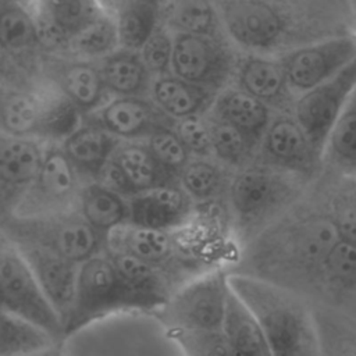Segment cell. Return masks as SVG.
I'll list each match as a JSON object with an SVG mask.
<instances>
[{
  "mask_svg": "<svg viewBox=\"0 0 356 356\" xmlns=\"http://www.w3.org/2000/svg\"><path fill=\"white\" fill-rule=\"evenodd\" d=\"M106 249L120 250L167 270L174 263L177 246L171 231L127 222L106 236Z\"/></svg>",
  "mask_w": 356,
  "mask_h": 356,
  "instance_id": "25",
  "label": "cell"
},
{
  "mask_svg": "<svg viewBox=\"0 0 356 356\" xmlns=\"http://www.w3.org/2000/svg\"><path fill=\"white\" fill-rule=\"evenodd\" d=\"M224 331L241 356H273L260 323L232 288L227 302Z\"/></svg>",
  "mask_w": 356,
  "mask_h": 356,
  "instance_id": "31",
  "label": "cell"
},
{
  "mask_svg": "<svg viewBox=\"0 0 356 356\" xmlns=\"http://www.w3.org/2000/svg\"><path fill=\"white\" fill-rule=\"evenodd\" d=\"M43 140L1 134L0 140V203L1 216L15 213L32 186L44 159Z\"/></svg>",
  "mask_w": 356,
  "mask_h": 356,
  "instance_id": "14",
  "label": "cell"
},
{
  "mask_svg": "<svg viewBox=\"0 0 356 356\" xmlns=\"http://www.w3.org/2000/svg\"><path fill=\"white\" fill-rule=\"evenodd\" d=\"M228 281L260 323L273 356H324L312 312L286 286L239 273Z\"/></svg>",
  "mask_w": 356,
  "mask_h": 356,
  "instance_id": "1",
  "label": "cell"
},
{
  "mask_svg": "<svg viewBox=\"0 0 356 356\" xmlns=\"http://www.w3.org/2000/svg\"><path fill=\"white\" fill-rule=\"evenodd\" d=\"M3 218V236L14 243H28L50 250L75 263L104 250L106 238L99 234L76 209Z\"/></svg>",
  "mask_w": 356,
  "mask_h": 356,
  "instance_id": "4",
  "label": "cell"
},
{
  "mask_svg": "<svg viewBox=\"0 0 356 356\" xmlns=\"http://www.w3.org/2000/svg\"><path fill=\"white\" fill-rule=\"evenodd\" d=\"M167 335L185 356H241L224 328L213 331L167 330Z\"/></svg>",
  "mask_w": 356,
  "mask_h": 356,
  "instance_id": "38",
  "label": "cell"
},
{
  "mask_svg": "<svg viewBox=\"0 0 356 356\" xmlns=\"http://www.w3.org/2000/svg\"><path fill=\"white\" fill-rule=\"evenodd\" d=\"M121 140L147 139L175 120L163 113L147 96H111L97 110L83 115Z\"/></svg>",
  "mask_w": 356,
  "mask_h": 356,
  "instance_id": "16",
  "label": "cell"
},
{
  "mask_svg": "<svg viewBox=\"0 0 356 356\" xmlns=\"http://www.w3.org/2000/svg\"><path fill=\"white\" fill-rule=\"evenodd\" d=\"M323 282L335 291H356V245L339 236L324 264Z\"/></svg>",
  "mask_w": 356,
  "mask_h": 356,
  "instance_id": "40",
  "label": "cell"
},
{
  "mask_svg": "<svg viewBox=\"0 0 356 356\" xmlns=\"http://www.w3.org/2000/svg\"><path fill=\"white\" fill-rule=\"evenodd\" d=\"M124 310H138V306L108 253L102 250L79 263L74 305L64 327L65 337Z\"/></svg>",
  "mask_w": 356,
  "mask_h": 356,
  "instance_id": "5",
  "label": "cell"
},
{
  "mask_svg": "<svg viewBox=\"0 0 356 356\" xmlns=\"http://www.w3.org/2000/svg\"><path fill=\"white\" fill-rule=\"evenodd\" d=\"M0 38L3 49L10 53H21L39 47L33 14L22 6L1 1Z\"/></svg>",
  "mask_w": 356,
  "mask_h": 356,
  "instance_id": "34",
  "label": "cell"
},
{
  "mask_svg": "<svg viewBox=\"0 0 356 356\" xmlns=\"http://www.w3.org/2000/svg\"><path fill=\"white\" fill-rule=\"evenodd\" d=\"M178 182L192 200L206 202L213 199L221 191L224 174L217 164L204 157H197L189 160L184 167L178 177Z\"/></svg>",
  "mask_w": 356,
  "mask_h": 356,
  "instance_id": "37",
  "label": "cell"
},
{
  "mask_svg": "<svg viewBox=\"0 0 356 356\" xmlns=\"http://www.w3.org/2000/svg\"><path fill=\"white\" fill-rule=\"evenodd\" d=\"M229 274L211 268L177 288L160 307L167 330L213 331L224 328L231 292Z\"/></svg>",
  "mask_w": 356,
  "mask_h": 356,
  "instance_id": "8",
  "label": "cell"
},
{
  "mask_svg": "<svg viewBox=\"0 0 356 356\" xmlns=\"http://www.w3.org/2000/svg\"><path fill=\"white\" fill-rule=\"evenodd\" d=\"M355 185L341 191L331 207L341 239L356 245V181Z\"/></svg>",
  "mask_w": 356,
  "mask_h": 356,
  "instance_id": "43",
  "label": "cell"
},
{
  "mask_svg": "<svg viewBox=\"0 0 356 356\" xmlns=\"http://www.w3.org/2000/svg\"><path fill=\"white\" fill-rule=\"evenodd\" d=\"M174 33L171 72L177 76L220 93L236 75L241 53L234 43L220 33Z\"/></svg>",
  "mask_w": 356,
  "mask_h": 356,
  "instance_id": "7",
  "label": "cell"
},
{
  "mask_svg": "<svg viewBox=\"0 0 356 356\" xmlns=\"http://www.w3.org/2000/svg\"><path fill=\"white\" fill-rule=\"evenodd\" d=\"M115 24L121 47L139 50L146 39L167 24L170 0H99Z\"/></svg>",
  "mask_w": 356,
  "mask_h": 356,
  "instance_id": "22",
  "label": "cell"
},
{
  "mask_svg": "<svg viewBox=\"0 0 356 356\" xmlns=\"http://www.w3.org/2000/svg\"><path fill=\"white\" fill-rule=\"evenodd\" d=\"M120 142L100 125L83 118L60 145L79 177L100 179Z\"/></svg>",
  "mask_w": 356,
  "mask_h": 356,
  "instance_id": "24",
  "label": "cell"
},
{
  "mask_svg": "<svg viewBox=\"0 0 356 356\" xmlns=\"http://www.w3.org/2000/svg\"><path fill=\"white\" fill-rule=\"evenodd\" d=\"M221 29L245 54L280 56L312 42L302 0H209Z\"/></svg>",
  "mask_w": 356,
  "mask_h": 356,
  "instance_id": "2",
  "label": "cell"
},
{
  "mask_svg": "<svg viewBox=\"0 0 356 356\" xmlns=\"http://www.w3.org/2000/svg\"><path fill=\"white\" fill-rule=\"evenodd\" d=\"M295 178L266 164L238 172L229 184V200L239 228H256L286 206L296 193Z\"/></svg>",
  "mask_w": 356,
  "mask_h": 356,
  "instance_id": "10",
  "label": "cell"
},
{
  "mask_svg": "<svg viewBox=\"0 0 356 356\" xmlns=\"http://www.w3.org/2000/svg\"><path fill=\"white\" fill-rule=\"evenodd\" d=\"M14 245L31 266L65 327L74 305L79 263L68 260L35 245Z\"/></svg>",
  "mask_w": 356,
  "mask_h": 356,
  "instance_id": "19",
  "label": "cell"
},
{
  "mask_svg": "<svg viewBox=\"0 0 356 356\" xmlns=\"http://www.w3.org/2000/svg\"><path fill=\"white\" fill-rule=\"evenodd\" d=\"M321 163L341 177L356 181V88L328 134Z\"/></svg>",
  "mask_w": 356,
  "mask_h": 356,
  "instance_id": "30",
  "label": "cell"
},
{
  "mask_svg": "<svg viewBox=\"0 0 356 356\" xmlns=\"http://www.w3.org/2000/svg\"><path fill=\"white\" fill-rule=\"evenodd\" d=\"M213 154L229 165H241L256 147L238 128L209 111Z\"/></svg>",
  "mask_w": 356,
  "mask_h": 356,
  "instance_id": "36",
  "label": "cell"
},
{
  "mask_svg": "<svg viewBox=\"0 0 356 356\" xmlns=\"http://www.w3.org/2000/svg\"><path fill=\"white\" fill-rule=\"evenodd\" d=\"M121 47L120 35L111 18L102 13L81 31L71 36L67 51L71 57L85 60H102Z\"/></svg>",
  "mask_w": 356,
  "mask_h": 356,
  "instance_id": "33",
  "label": "cell"
},
{
  "mask_svg": "<svg viewBox=\"0 0 356 356\" xmlns=\"http://www.w3.org/2000/svg\"><path fill=\"white\" fill-rule=\"evenodd\" d=\"M102 13L99 0H35L32 14L39 47L65 53L71 36Z\"/></svg>",
  "mask_w": 356,
  "mask_h": 356,
  "instance_id": "17",
  "label": "cell"
},
{
  "mask_svg": "<svg viewBox=\"0 0 356 356\" xmlns=\"http://www.w3.org/2000/svg\"><path fill=\"white\" fill-rule=\"evenodd\" d=\"M356 57V33L316 39L280 54L295 97L327 81Z\"/></svg>",
  "mask_w": 356,
  "mask_h": 356,
  "instance_id": "11",
  "label": "cell"
},
{
  "mask_svg": "<svg viewBox=\"0 0 356 356\" xmlns=\"http://www.w3.org/2000/svg\"><path fill=\"white\" fill-rule=\"evenodd\" d=\"M1 310L65 338L64 324L18 248L3 236L0 248Z\"/></svg>",
  "mask_w": 356,
  "mask_h": 356,
  "instance_id": "9",
  "label": "cell"
},
{
  "mask_svg": "<svg viewBox=\"0 0 356 356\" xmlns=\"http://www.w3.org/2000/svg\"><path fill=\"white\" fill-rule=\"evenodd\" d=\"M51 81L86 115L110 99L99 63L71 57L50 64Z\"/></svg>",
  "mask_w": 356,
  "mask_h": 356,
  "instance_id": "23",
  "label": "cell"
},
{
  "mask_svg": "<svg viewBox=\"0 0 356 356\" xmlns=\"http://www.w3.org/2000/svg\"><path fill=\"white\" fill-rule=\"evenodd\" d=\"M209 111L238 128L254 146L260 145L274 117L270 106L238 86L222 89Z\"/></svg>",
  "mask_w": 356,
  "mask_h": 356,
  "instance_id": "26",
  "label": "cell"
},
{
  "mask_svg": "<svg viewBox=\"0 0 356 356\" xmlns=\"http://www.w3.org/2000/svg\"><path fill=\"white\" fill-rule=\"evenodd\" d=\"M167 25L171 31L192 33L222 32L209 0H170Z\"/></svg>",
  "mask_w": 356,
  "mask_h": 356,
  "instance_id": "35",
  "label": "cell"
},
{
  "mask_svg": "<svg viewBox=\"0 0 356 356\" xmlns=\"http://www.w3.org/2000/svg\"><path fill=\"white\" fill-rule=\"evenodd\" d=\"M159 165L178 182V177L191 160V153L172 128H163L147 138L146 142Z\"/></svg>",
  "mask_w": 356,
  "mask_h": 356,
  "instance_id": "39",
  "label": "cell"
},
{
  "mask_svg": "<svg viewBox=\"0 0 356 356\" xmlns=\"http://www.w3.org/2000/svg\"><path fill=\"white\" fill-rule=\"evenodd\" d=\"M261 164L274 167L293 177H309L321 163L320 153L296 121L284 111L273 117L261 142Z\"/></svg>",
  "mask_w": 356,
  "mask_h": 356,
  "instance_id": "15",
  "label": "cell"
},
{
  "mask_svg": "<svg viewBox=\"0 0 356 356\" xmlns=\"http://www.w3.org/2000/svg\"><path fill=\"white\" fill-rule=\"evenodd\" d=\"M79 178L61 145H47L38 177L13 214L39 216L76 209Z\"/></svg>",
  "mask_w": 356,
  "mask_h": 356,
  "instance_id": "13",
  "label": "cell"
},
{
  "mask_svg": "<svg viewBox=\"0 0 356 356\" xmlns=\"http://www.w3.org/2000/svg\"><path fill=\"white\" fill-rule=\"evenodd\" d=\"M338 356H356V345L355 343H345L343 349Z\"/></svg>",
  "mask_w": 356,
  "mask_h": 356,
  "instance_id": "45",
  "label": "cell"
},
{
  "mask_svg": "<svg viewBox=\"0 0 356 356\" xmlns=\"http://www.w3.org/2000/svg\"><path fill=\"white\" fill-rule=\"evenodd\" d=\"M25 356H65V349H64V339H58L57 342H54L51 346L31 353V355H25Z\"/></svg>",
  "mask_w": 356,
  "mask_h": 356,
  "instance_id": "44",
  "label": "cell"
},
{
  "mask_svg": "<svg viewBox=\"0 0 356 356\" xmlns=\"http://www.w3.org/2000/svg\"><path fill=\"white\" fill-rule=\"evenodd\" d=\"M174 33L167 24L160 25L142 44L139 54L153 78L171 72Z\"/></svg>",
  "mask_w": 356,
  "mask_h": 356,
  "instance_id": "41",
  "label": "cell"
},
{
  "mask_svg": "<svg viewBox=\"0 0 356 356\" xmlns=\"http://www.w3.org/2000/svg\"><path fill=\"white\" fill-rule=\"evenodd\" d=\"M102 178L128 197L159 185L177 184L159 165L147 145L136 140L120 142Z\"/></svg>",
  "mask_w": 356,
  "mask_h": 356,
  "instance_id": "18",
  "label": "cell"
},
{
  "mask_svg": "<svg viewBox=\"0 0 356 356\" xmlns=\"http://www.w3.org/2000/svg\"><path fill=\"white\" fill-rule=\"evenodd\" d=\"M76 210L104 238L115 228L129 222V200L103 181L81 188Z\"/></svg>",
  "mask_w": 356,
  "mask_h": 356,
  "instance_id": "28",
  "label": "cell"
},
{
  "mask_svg": "<svg viewBox=\"0 0 356 356\" xmlns=\"http://www.w3.org/2000/svg\"><path fill=\"white\" fill-rule=\"evenodd\" d=\"M236 86L271 108H289L295 102L280 56L242 54L238 63Z\"/></svg>",
  "mask_w": 356,
  "mask_h": 356,
  "instance_id": "20",
  "label": "cell"
},
{
  "mask_svg": "<svg viewBox=\"0 0 356 356\" xmlns=\"http://www.w3.org/2000/svg\"><path fill=\"white\" fill-rule=\"evenodd\" d=\"M274 239L273 263L296 277L323 281L324 264L339 241V231L331 210L312 211L284 225Z\"/></svg>",
  "mask_w": 356,
  "mask_h": 356,
  "instance_id": "6",
  "label": "cell"
},
{
  "mask_svg": "<svg viewBox=\"0 0 356 356\" xmlns=\"http://www.w3.org/2000/svg\"><path fill=\"white\" fill-rule=\"evenodd\" d=\"M104 85L111 96H147L153 75L139 50L120 47L99 63Z\"/></svg>",
  "mask_w": 356,
  "mask_h": 356,
  "instance_id": "29",
  "label": "cell"
},
{
  "mask_svg": "<svg viewBox=\"0 0 356 356\" xmlns=\"http://www.w3.org/2000/svg\"><path fill=\"white\" fill-rule=\"evenodd\" d=\"M82 121L83 114L54 82L46 88L14 89L3 95V134L61 142Z\"/></svg>",
  "mask_w": 356,
  "mask_h": 356,
  "instance_id": "3",
  "label": "cell"
},
{
  "mask_svg": "<svg viewBox=\"0 0 356 356\" xmlns=\"http://www.w3.org/2000/svg\"><path fill=\"white\" fill-rule=\"evenodd\" d=\"M6 1H10V3H14V4L22 6V7H25L26 10H29L31 13H32L33 4H35V0H6Z\"/></svg>",
  "mask_w": 356,
  "mask_h": 356,
  "instance_id": "46",
  "label": "cell"
},
{
  "mask_svg": "<svg viewBox=\"0 0 356 356\" xmlns=\"http://www.w3.org/2000/svg\"><path fill=\"white\" fill-rule=\"evenodd\" d=\"M57 338L46 328L1 310L0 356H25L51 346Z\"/></svg>",
  "mask_w": 356,
  "mask_h": 356,
  "instance_id": "32",
  "label": "cell"
},
{
  "mask_svg": "<svg viewBox=\"0 0 356 356\" xmlns=\"http://www.w3.org/2000/svg\"><path fill=\"white\" fill-rule=\"evenodd\" d=\"M218 93L191 83L172 72L153 78L150 99L172 120L209 111Z\"/></svg>",
  "mask_w": 356,
  "mask_h": 356,
  "instance_id": "27",
  "label": "cell"
},
{
  "mask_svg": "<svg viewBox=\"0 0 356 356\" xmlns=\"http://www.w3.org/2000/svg\"><path fill=\"white\" fill-rule=\"evenodd\" d=\"M129 200V222L172 231L191 217V197L178 184H164L135 193Z\"/></svg>",
  "mask_w": 356,
  "mask_h": 356,
  "instance_id": "21",
  "label": "cell"
},
{
  "mask_svg": "<svg viewBox=\"0 0 356 356\" xmlns=\"http://www.w3.org/2000/svg\"><path fill=\"white\" fill-rule=\"evenodd\" d=\"M174 129L191 154L196 157H207L213 153L210 127L203 114L177 120Z\"/></svg>",
  "mask_w": 356,
  "mask_h": 356,
  "instance_id": "42",
  "label": "cell"
},
{
  "mask_svg": "<svg viewBox=\"0 0 356 356\" xmlns=\"http://www.w3.org/2000/svg\"><path fill=\"white\" fill-rule=\"evenodd\" d=\"M355 88L356 57L327 81L295 97L292 114L320 156L331 128Z\"/></svg>",
  "mask_w": 356,
  "mask_h": 356,
  "instance_id": "12",
  "label": "cell"
}]
</instances>
